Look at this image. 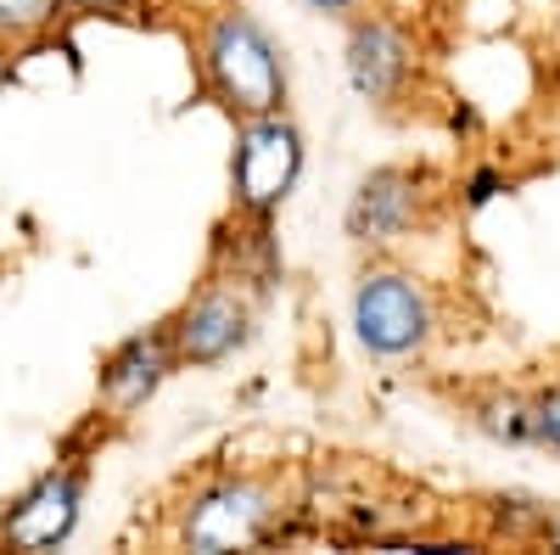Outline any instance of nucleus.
<instances>
[{
    "instance_id": "obj_1",
    "label": "nucleus",
    "mask_w": 560,
    "mask_h": 555,
    "mask_svg": "<svg viewBox=\"0 0 560 555\" xmlns=\"http://www.w3.org/2000/svg\"><path fill=\"white\" fill-rule=\"evenodd\" d=\"M197 68H202V96L219 102L236 124L287 113V90H292L287 51L247 7H219L202 18Z\"/></svg>"
},
{
    "instance_id": "obj_2",
    "label": "nucleus",
    "mask_w": 560,
    "mask_h": 555,
    "mask_svg": "<svg viewBox=\"0 0 560 555\" xmlns=\"http://www.w3.org/2000/svg\"><path fill=\"white\" fill-rule=\"evenodd\" d=\"M107 427H118L113 415L90 409L84 421L62 438L51 466L0 511V544H12V550H62L73 539V528L84 517V494H90V466H96V454H102Z\"/></svg>"
},
{
    "instance_id": "obj_3",
    "label": "nucleus",
    "mask_w": 560,
    "mask_h": 555,
    "mask_svg": "<svg viewBox=\"0 0 560 555\" xmlns=\"http://www.w3.org/2000/svg\"><path fill=\"white\" fill-rule=\"evenodd\" d=\"M303 169H308V141H303L292 113L242 118L236 152H230V208L242 219L275 224V213L292 203Z\"/></svg>"
},
{
    "instance_id": "obj_4",
    "label": "nucleus",
    "mask_w": 560,
    "mask_h": 555,
    "mask_svg": "<svg viewBox=\"0 0 560 555\" xmlns=\"http://www.w3.org/2000/svg\"><path fill=\"white\" fill-rule=\"evenodd\" d=\"M348 314H353V337L370 359H415L438 337L432 292L409 269H393V264L359 269Z\"/></svg>"
},
{
    "instance_id": "obj_5",
    "label": "nucleus",
    "mask_w": 560,
    "mask_h": 555,
    "mask_svg": "<svg viewBox=\"0 0 560 555\" xmlns=\"http://www.w3.org/2000/svg\"><path fill=\"white\" fill-rule=\"evenodd\" d=\"M253 326H258V292L242 287L236 275L208 269V281L168 314L179 370H213L236 359L253 343Z\"/></svg>"
},
{
    "instance_id": "obj_6",
    "label": "nucleus",
    "mask_w": 560,
    "mask_h": 555,
    "mask_svg": "<svg viewBox=\"0 0 560 555\" xmlns=\"http://www.w3.org/2000/svg\"><path fill=\"white\" fill-rule=\"evenodd\" d=\"M275 494L253 477H219L208 483L179 517V544L185 550H253L275 539Z\"/></svg>"
},
{
    "instance_id": "obj_7",
    "label": "nucleus",
    "mask_w": 560,
    "mask_h": 555,
    "mask_svg": "<svg viewBox=\"0 0 560 555\" xmlns=\"http://www.w3.org/2000/svg\"><path fill=\"white\" fill-rule=\"evenodd\" d=\"M174 370H179V354H174V337H168V320L118 337L96 365V409L113 415L118 427L135 421V415L163 393V382Z\"/></svg>"
},
{
    "instance_id": "obj_8",
    "label": "nucleus",
    "mask_w": 560,
    "mask_h": 555,
    "mask_svg": "<svg viewBox=\"0 0 560 555\" xmlns=\"http://www.w3.org/2000/svg\"><path fill=\"white\" fill-rule=\"evenodd\" d=\"M427 185L432 174L427 169H415V163H382V169H370L359 185H353V197H348V236L359 247H387L398 236H409V230L420 224V213H427Z\"/></svg>"
},
{
    "instance_id": "obj_9",
    "label": "nucleus",
    "mask_w": 560,
    "mask_h": 555,
    "mask_svg": "<svg viewBox=\"0 0 560 555\" xmlns=\"http://www.w3.org/2000/svg\"><path fill=\"white\" fill-rule=\"evenodd\" d=\"M415 79V39L393 18H348V84L353 96L370 107L404 102V90Z\"/></svg>"
},
{
    "instance_id": "obj_10",
    "label": "nucleus",
    "mask_w": 560,
    "mask_h": 555,
    "mask_svg": "<svg viewBox=\"0 0 560 555\" xmlns=\"http://www.w3.org/2000/svg\"><path fill=\"white\" fill-rule=\"evenodd\" d=\"M68 18V0H0V45H34Z\"/></svg>"
},
{
    "instance_id": "obj_11",
    "label": "nucleus",
    "mask_w": 560,
    "mask_h": 555,
    "mask_svg": "<svg viewBox=\"0 0 560 555\" xmlns=\"http://www.w3.org/2000/svg\"><path fill=\"white\" fill-rule=\"evenodd\" d=\"M477 427H482L493 443L533 449V404H527V398H516V393H499V398L477 404Z\"/></svg>"
},
{
    "instance_id": "obj_12",
    "label": "nucleus",
    "mask_w": 560,
    "mask_h": 555,
    "mask_svg": "<svg viewBox=\"0 0 560 555\" xmlns=\"http://www.w3.org/2000/svg\"><path fill=\"white\" fill-rule=\"evenodd\" d=\"M527 404H533V449L560 454V382L555 388H538Z\"/></svg>"
},
{
    "instance_id": "obj_13",
    "label": "nucleus",
    "mask_w": 560,
    "mask_h": 555,
    "mask_svg": "<svg viewBox=\"0 0 560 555\" xmlns=\"http://www.w3.org/2000/svg\"><path fill=\"white\" fill-rule=\"evenodd\" d=\"M152 0H68V12L79 18H140Z\"/></svg>"
},
{
    "instance_id": "obj_14",
    "label": "nucleus",
    "mask_w": 560,
    "mask_h": 555,
    "mask_svg": "<svg viewBox=\"0 0 560 555\" xmlns=\"http://www.w3.org/2000/svg\"><path fill=\"white\" fill-rule=\"evenodd\" d=\"M499 192H510V180L499 169H477V174H465V208H482L493 203Z\"/></svg>"
},
{
    "instance_id": "obj_15",
    "label": "nucleus",
    "mask_w": 560,
    "mask_h": 555,
    "mask_svg": "<svg viewBox=\"0 0 560 555\" xmlns=\"http://www.w3.org/2000/svg\"><path fill=\"white\" fill-rule=\"evenodd\" d=\"M308 12H319V18H359L364 12V0H303Z\"/></svg>"
}]
</instances>
